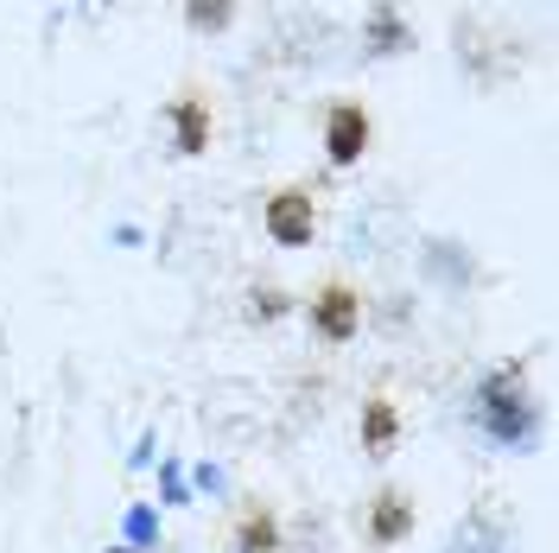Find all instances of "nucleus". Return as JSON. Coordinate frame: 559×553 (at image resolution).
<instances>
[{"label":"nucleus","instance_id":"nucleus-1","mask_svg":"<svg viewBox=\"0 0 559 553\" xmlns=\"http://www.w3.org/2000/svg\"><path fill=\"white\" fill-rule=\"evenodd\" d=\"M471 420L484 426L489 446H502V451H527L534 446L540 408H534V395L522 388V369H515V363H502V369H489V376L477 381V395H471Z\"/></svg>","mask_w":559,"mask_h":553},{"label":"nucleus","instance_id":"nucleus-2","mask_svg":"<svg viewBox=\"0 0 559 553\" xmlns=\"http://www.w3.org/2000/svg\"><path fill=\"white\" fill-rule=\"evenodd\" d=\"M318 140H324V160H331L337 173H349V166H362V153H369V140H376V115L356 103V96H337V103L324 108Z\"/></svg>","mask_w":559,"mask_h":553},{"label":"nucleus","instance_id":"nucleus-3","mask_svg":"<svg viewBox=\"0 0 559 553\" xmlns=\"http://www.w3.org/2000/svg\"><path fill=\"white\" fill-rule=\"evenodd\" d=\"M261 230H267V243L274 248H312L318 198L306 191V185H280V191H267V204H261Z\"/></svg>","mask_w":559,"mask_h":553},{"label":"nucleus","instance_id":"nucleus-4","mask_svg":"<svg viewBox=\"0 0 559 553\" xmlns=\"http://www.w3.org/2000/svg\"><path fill=\"white\" fill-rule=\"evenodd\" d=\"M312 331L324 344H349L362 331V293L349 280H324L312 293Z\"/></svg>","mask_w":559,"mask_h":553},{"label":"nucleus","instance_id":"nucleus-5","mask_svg":"<svg viewBox=\"0 0 559 553\" xmlns=\"http://www.w3.org/2000/svg\"><path fill=\"white\" fill-rule=\"evenodd\" d=\"M414 521H419V509H414V496L407 490H376L369 503H362V534H369V548H401L407 534H414Z\"/></svg>","mask_w":559,"mask_h":553},{"label":"nucleus","instance_id":"nucleus-6","mask_svg":"<svg viewBox=\"0 0 559 553\" xmlns=\"http://www.w3.org/2000/svg\"><path fill=\"white\" fill-rule=\"evenodd\" d=\"M166 128H173V146L185 160L210 153V134H216V115H210V96L204 90H178L173 108H166Z\"/></svg>","mask_w":559,"mask_h":553},{"label":"nucleus","instance_id":"nucleus-7","mask_svg":"<svg viewBox=\"0 0 559 553\" xmlns=\"http://www.w3.org/2000/svg\"><path fill=\"white\" fill-rule=\"evenodd\" d=\"M445 553H515V541H509V528H502L496 516H471V521L452 528Z\"/></svg>","mask_w":559,"mask_h":553},{"label":"nucleus","instance_id":"nucleus-8","mask_svg":"<svg viewBox=\"0 0 559 553\" xmlns=\"http://www.w3.org/2000/svg\"><path fill=\"white\" fill-rule=\"evenodd\" d=\"M394 439H401L394 401H388V395H369V401H362V451H369V458H388Z\"/></svg>","mask_w":559,"mask_h":553},{"label":"nucleus","instance_id":"nucleus-9","mask_svg":"<svg viewBox=\"0 0 559 553\" xmlns=\"http://www.w3.org/2000/svg\"><path fill=\"white\" fill-rule=\"evenodd\" d=\"M236 553H280V521H274V509L248 503L242 516H236Z\"/></svg>","mask_w":559,"mask_h":553},{"label":"nucleus","instance_id":"nucleus-10","mask_svg":"<svg viewBox=\"0 0 559 553\" xmlns=\"http://www.w3.org/2000/svg\"><path fill=\"white\" fill-rule=\"evenodd\" d=\"M236 20V0H185V26L191 33H223Z\"/></svg>","mask_w":559,"mask_h":553},{"label":"nucleus","instance_id":"nucleus-11","mask_svg":"<svg viewBox=\"0 0 559 553\" xmlns=\"http://www.w3.org/2000/svg\"><path fill=\"white\" fill-rule=\"evenodd\" d=\"M280 311H286V293H274V286L254 293V318H280Z\"/></svg>","mask_w":559,"mask_h":553}]
</instances>
